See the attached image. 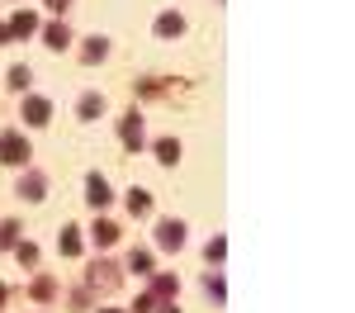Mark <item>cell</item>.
<instances>
[{"instance_id":"ba28073f","label":"cell","mask_w":355,"mask_h":313,"mask_svg":"<svg viewBox=\"0 0 355 313\" xmlns=\"http://www.w3.org/2000/svg\"><path fill=\"white\" fill-rule=\"evenodd\" d=\"M85 62V67H95V62H105V57H110V38H105V33H90V38H85L81 43V53H76Z\"/></svg>"},{"instance_id":"4316f807","label":"cell","mask_w":355,"mask_h":313,"mask_svg":"<svg viewBox=\"0 0 355 313\" xmlns=\"http://www.w3.org/2000/svg\"><path fill=\"white\" fill-rule=\"evenodd\" d=\"M157 313H180V309H175V299H171V304H157Z\"/></svg>"},{"instance_id":"d6986e66","label":"cell","mask_w":355,"mask_h":313,"mask_svg":"<svg viewBox=\"0 0 355 313\" xmlns=\"http://www.w3.org/2000/svg\"><path fill=\"white\" fill-rule=\"evenodd\" d=\"M28 81H33V71H28L24 62H15V67L5 71V85H10V90H19V95H24V90H28Z\"/></svg>"},{"instance_id":"484cf974","label":"cell","mask_w":355,"mask_h":313,"mask_svg":"<svg viewBox=\"0 0 355 313\" xmlns=\"http://www.w3.org/2000/svg\"><path fill=\"white\" fill-rule=\"evenodd\" d=\"M43 5H48V10H53V15H62V10H67V5H71V0H43Z\"/></svg>"},{"instance_id":"8fae6325","label":"cell","mask_w":355,"mask_h":313,"mask_svg":"<svg viewBox=\"0 0 355 313\" xmlns=\"http://www.w3.org/2000/svg\"><path fill=\"white\" fill-rule=\"evenodd\" d=\"M90 242H95V247H114V242H119V223L95 219V223H90Z\"/></svg>"},{"instance_id":"f546056e","label":"cell","mask_w":355,"mask_h":313,"mask_svg":"<svg viewBox=\"0 0 355 313\" xmlns=\"http://www.w3.org/2000/svg\"><path fill=\"white\" fill-rule=\"evenodd\" d=\"M100 313H123V309H100Z\"/></svg>"},{"instance_id":"d4e9b609","label":"cell","mask_w":355,"mask_h":313,"mask_svg":"<svg viewBox=\"0 0 355 313\" xmlns=\"http://www.w3.org/2000/svg\"><path fill=\"white\" fill-rule=\"evenodd\" d=\"M204 289L214 294V304H223V299H227V289H223V276H209V280H204Z\"/></svg>"},{"instance_id":"9c48e42d","label":"cell","mask_w":355,"mask_h":313,"mask_svg":"<svg viewBox=\"0 0 355 313\" xmlns=\"http://www.w3.org/2000/svg\"><path fill=\"white\" fill-rule=\"evenodd\" d=\"M152 33H157V38H180V33H185V15L162 10V15H157V24H152Z\"/></svg>"},{"instance_id":"6da1fadb","label":"cell","mask_w":355,"mask_h":313,"mask_svg":"<svg viewBox=\"0 0 355 313\" xmlns=\"http://www.w3.org/2000/svg\"><path fill=\"white\" fill-rule=\"evenodd\" d=\"M28 157H33V147L19 128H5L0 133V167H28Z\"/></svg>"},{"instance_id":"83f0119b","label":"cell","mask_w":355,"mask_h":313,"mask_svg":"<svg viewBox=\"0 0 355 313\" xmlns=\"http://www.w3.org/2000/svg\"><path fill=\"white\" fill-rule=\"evenodd\" d=\"M5 299H10V289H5V285H0V309H5Z\"/></svg>"},{"instance_id":"f1b7e54d","label":"cell","mask_w":355,"mask_h":313,"mask_svg":"<svg viewBox=\"0 0 355 313\" xmlns=\"http://www.w3.org/2000/svg\"><path fill=\"white\" fill-rule=\"evenodd\" d=\"M0 43H10V28H5V24H0Z\"/></svg>"},{"instance_id":"4fadbf2b","label":"cell","mask_w":355,"mask_h":313,"mask_svg":"<svg viewBox=\"0 0 355 313\" xmlns=\"http://www.w3.org/2000/svg\"><path fill=\"white\" fill-rule=\"evenodd\" d=\"M10 38H33V33H38V15H28V10H19V15H15V19H10Z\"/></svg>"},{"instance_id":"2e32d148","label":"cell","mask_w":355,"mask_h":313,"mask_svg":"<svg viewBox=\"0 0 355 313\" xmlns=\"http://www.w3.org/2000/svg\"><path fill=\"white\" fill-rule=\"evenodd\" d=\"M76 114H81L85 124H95V119L105 114V95H95V90H90V95H81V100H76Z\"/></svg>"},{"instance_id":"3957f363","label":"cell","mask_w":355,"mask_h":313,"mask_svg":"<svg viewBox=\"0 0 355 313\" xmlns=\"http://www.w3.org/2000/svg\"><path fill=\"white\" fill-rule=\"evenodd\" d=\"M85 289H100V294L119 289V266H114V261H95L90 276H85Z\"/></svg>"},{"instance_id":"30bf717a","label":"cell","mask_w":355,"mask_h":313,"mask_svg":"<svg viewBox=\"0 0 355 313\" xmlns=\"http://www.w3.org/2000/svg\"><path fill=\"white\" fill-rule=\"evenodd\" d=\"M57 294H62V289H57L53 276H33V285H28V299H33V304H53Z\"/></svg>"},{"instance_id":"277c9868","label":"cell","mask_w":355,"mask_h":313,"mask_svg":"<svg viewBox=\"0 0 355 313\" xmlns=\"http://www.w3.org/2000/svg\"><path fill=\"white\" fill-rule=\"evenodd\" d=\"M157 247H162V252H180V247H185V223H180V219H162V223H157Z\"/></svg>"},{"instance_id":"5bb4252c","label":"cell","mask_w":355,"mask_h":313,"mask_svg":"<svg viewBox=\"0 0 355 313\" xmlns=\"http://www.w3.org/2000/svg\"><path fill=\"white\" fill-rule=\"evenodd\" d=\"M81 247H85V242H81V228L67 223V228H62V237H57V252H62V256H81Z\"/></svg>"},{"instance_id":"cb8c5ba5","label":"cell","mask_w":355,"mask_h":313,"mask_svg":"<svg viewBox=\"0 0 355 313\" xmlns=\"http://www.w3.org/2000/svg\"><path fill=\"white\" fill-rule=\"evenodd\" d=\"M157 304H162V299H157L152 289H142V294H137V304H133V313H152Z\"/></svg>"},{"instance_id":"9a60e30c","label":"cell","mask_w":355,"mask_h":313,"mask_svg":"<svg viewBox=\"0 0 355 313\" xmlns=\"http://www.w3.org/2000/svg\"><path fill=\"white\" fill-rule=\"evenodd\" d=\"M43 43H48L53 53H62V48H71V28H67L62 19H57V24H48V28H43Z\"/></svg>"},{"instance_id":"52a82bcc","label":"cell","mask_w":355,"mask_h":313,"mask_svg":"<svg viewBox=\"0 0 355 313\" xmlns=\"http://www.w3.org/2000/svg\"><path fill=\"white\" fill-rule=\"evenodd\" d=\"M19 195L33 199V204H38V199H48V176H43V171H28V167H24V176H19Z\"/></svg>"},{"instance_id":"ffe728a7","label":"cell","mask_w":355,"mask_h":313,"mask_svg":"<svg viewBox=\"0 0 355 313\" xmlns=\"http://www.w3.org/2000/svg\"><path fill=\"white\" fill-rule=\"evenodd\" d=\"M10 252H15V261H19V266H28V271L38 266V247H33V242H24V237H19V242H15Z\"/></svg>"},{"instance_id":"44dd1931","label":"cell","mask_w":355,"mask_h":313,"mask_svg":"<svg viewBox=\"0 0 355 313\" xmlns=\"http://www.w3.org/2000/svg\"><path fill=\"white\" fill-rule=\"evenodd\" d=\"M128 271H137V276H152V252H147V247H133V252H128Z\"/></svg>"},{"instance_id":"7402d4cb","label":"cell","mask_w":355,"mask_h":313,"mask_svg":"<svg viewBox=\"0 0 355 313\" xmlns=\"http://www.w3.org/2000/svg\"><path fill=\"white\" fill-rule=\"evenodd\" d=\"M19 232H24V228L15 223V219H0V252H10V247L19 242Z\"/></svg>"},{"instance_id":"ac0fdd59","label":"cell","mask_w":355,"mask_h":313,"mask_svg":"<svg viewBox=\"0 0 355 313\" xmlns=\"http://www.w3.org/2000/svg\"><path fill=\"white\" fill-rule=\"evenodd\" d=\"M128 214H133V219H147V214H152V190L133 185V190H128Z\"/></svg>"},{"instance_id":"e0dca14e","label":"cell","mask_w":355,"mask_h":313,"mask_svg":"<svg viewBox=\"0 0 355 313\" xmlns=\"http://www.w3.org/2000/svg\"><path fill=\"white\" fill-rule=\"evenodd\" d=\"M152 152H157L162 167H175V162H180V138H157V142H152Z\"/></svg>"},{"instance_id":"8992f818","label":"cell","mask_w":355,"mask_h":313,"mask_svg":"<svg viewBox=\"0 0 355 313\" xmlns=\"http://www.w3.org/2000/svg\"><path fill=\"white\" fill-rule=\"evenodd\" d=\"M24 124H28V128H43V124H53V105H48L43 95H24Z\"/></svg>"},{"instance_id":"7c38bea8","label":"cell","mask_w":355,"mask_h":313,"mask_svg":"<svg viewBox=\"0 0 355 313\" xmlns=\"http://www.w3.org/2000/svg\"><path fill=\"white\" fill-rule=\"evenodd\" d=\"M147 280H152L147 289H152L157 299H175V294H180V280H175V276H162V271H152Z\"/></svg>"},{"instance_id":"5b68a950","label":"cell","mask_w":355,"mask_h":313,"mask_svg":"<svg viewBox=\"0 0 355 313\" xmlns=\"http://www.w3.org/2000/svg\"><path fill=\"white\" fill-rule=\"evenodd\" d=\"M110 199H114L110 180H105V176H100V171H90V176H85V204H90V209H105V204H110Z\"/></svg>"},{"instance_id":"7a4b0ae2","label":"cell","mask_w":355,"mask_h":313,"mask_svg":"<svg viewBox=\"0 0 355 313\" xmlns=\"http://www.w3.org/2000/svg\"><path fill=\"white\" fill-rule=\"evenodd\" d=\"M119 142H123L128 152H142V147H147V128H142V114L137 110H128L119 119Z\"/></svg>"},{"instance_id":"603a6c76","label":"cell","mask_w":355,"mask_h":313,"mask_svg":"<svg viewBox=\"0 0 355 313\" xmlns=\"http://www.w3.org/2000/svg\"><path fill=\"white\" fill-rule=\"evenodd\" d=\"M204 256H209V266H218L223 256H227V242H223V237H214V242L204 247Z\"/></svg>"}]
</instances>
